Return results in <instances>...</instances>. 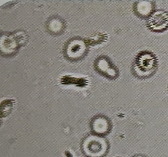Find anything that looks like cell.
Masks as SVG:
<instances>
[{"mask_svg":"<svg viewBox=\"0 0 168 157\" xmlns=\"http://www.w3.org/2000/svg\"><path fill=\"white\" fill-rule=\"evenodd\" d=\"M158 61L153 53L148 51L140 52L136 56L133 64V72L141 78L149 77L157 71Z\"/></svg>","mask_w":168,"mask_h":157,"instance_id":"cell-1","label":"cell"},{"mask_svg":"<svg viewBox=\"0 0 168 157\" xmlns=\"http://www.w3.org/2000/svg\"><path fill=\"white\" fill-rule=\"evenodd\" d=\"M86 51V47L83 41L74 39L67 44L65 48V55L70 59L81 58Z\"/></svg>","mask_w":168,"mask_h":157,"instance_id":"cell-5","label":"cell"},{"mask_svg":"<svg viewBox=\"0 0 168 157\" xmlns=\"http://www.w3.org/2000/svg\"><path fill=\"white\" fill-rule=\"evenodd\" d=\"M147 26L151 31L162 32L168 29V11L155 10L147 19Z\"/></svg>","mask_w":168,"mask_h":157,"instance_id":"cell-2","label":"cell"},{"mask_svg":"<svg viewBox=\"0 0 168 157\" xmlns=\"http://www.w3.org/2000/svg\"><path fill=\"white\" fill-rule=\"evenodd\" d=\"M47 28L52 34H60L65 28V23L59 17H53L50 18L47 23Z\"/></svg>","mask_w":168,"mask_h":157,"instance_id":"cell-7","label":"cell"},{"mask_svg":"<svg viewBox=\"0 0 168 157\" xmlns=\"http://www.w3.org/2000/svg\"><path fill=\"white\" fill-rule=\"evenodd\" d=\"M94 67L96 71L104 76L109 78H114L118 76V70L109 58L106 56H100L95 61Z\"/></svg>","mask_w":168,"mask_h":157,"instance_id":"cell-4","label":"cell"},{"mask_svg":"<svg viewBox=\"0 0 168 157\" xmlns=\"http://www.w3.org/2000/svg\"><path fill=\"white\" fill-rule=\"evenodd\" d=\"M154 3L153 1H138L134 6V12L142 18H149L154 10Z\"/></svg>","mask_w":168,"mask_h":157,"instance_id":"cell-6","label":"cell"},{"mask_svg":"<svg viewBox=\"0 0 168 157\" xmlns=\"http://www.w3.org/2000/svg\"><path fill=\"white\" fill-rule=\"evenodd\" d=\"M26 37H24V33L18 32L15 34H11L9 35L1 38V50L3 52L11 54L14 53L15 50H17L22 45L24 44V39Z\"/></svg>","mask_w":168,"mask_h":157,"instance_id":"cell-3","label":"cell"}]
</instances>
